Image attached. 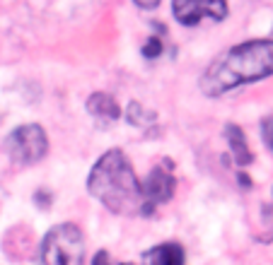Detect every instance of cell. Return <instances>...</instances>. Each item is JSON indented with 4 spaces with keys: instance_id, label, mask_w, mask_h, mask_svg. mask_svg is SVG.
<instances>
[{
    "instance_id": "6da1fadb",
    "label": "cell",
    "mask_w": 273,
    "mask_h": 265,
    "mask_svg": "<svg viewBox=\"0 0 273 265\" xmlns=\"http://www.w3.org/2000/svg\"><path fill=\"white\" fill-rule=\"evenodd\" d=\"M89 193L99 198L112 212L121 215H153L155 205H150L143 195V186L138 183L133 166L121 149L106 152L89 174Z\"/></svg>"
},
{
    "instance_id": "7a4b0ae2",
    "label": "cell",
    "mask_w": 273,
    "mask_h": 265,
    "mask_svg": "<svg viewBox=\"0 0 273 265\" xmlns=\"http://www.w3.org/2000/svg\"><path fill=\"white\" fill-rule=\"evenodd\" d=\"M268 75H273V41H247L230 48L210 65L201 80V89L208 97H220Z\"/></svg>"
},
{
    "instance_id": "3957f363",
    "label": "cell",
    "mask_w": 273,
    "mask_h": 265,
    "mask_svg": "<svg viewBox=\"0 0 273 265\" xmlns=\"http://www.w3.org/2000/svg\"><path fill=\"white\" fill-rule=\"evenodd\" d=\"M82 251L80 229L75 224H58L41 241L39 265H82Z\"/></svg>"
},
{
    "instance_id": "277c9868",
    "label": "cell",
    "mask_w": 273,
    "mask_h": 265,
    "mask_svg": "<svg viewBox=\"0 0 273 265\" xmlns=\"http://www.w3.org/2000/svg\"><path fill=\"white\" fill-rule=\"evenodd\" d=\"M5 149H8L10 159L15 164H22V166L37 164L48 149L46 132H44V128H39V125L15 128V130L8 135V140H5Z\"/></svg>"
},
{
    "instance_id": "5b68a950",
    "label": "cell",
    "mask_w": 273,
    "mask_h": 265,
    "mask_svg": "<svg viewBox=\"0 0 273 265\" xmlns=\"http://www.w3.org/2000/svg\"><path fill=\"white\" fill-rule=\"evenodd\" d=\"M174 15L181 24H196L203 15L213 17V20H225L227 5L225 3H206V0H179L172 5Z\"/></svg>"
},
{
    "instance_id": "8992f818",
    "label": "cell",
    "mask_w": 273,
    "mask_h": 265,
    "mask_svg": "<svg viewBox=\"0 0 273 265\" xmlns=\"http://www.w3.org/2000/svg\"><path fill=\"white\" fill-rule=\"evenodd\" d=\"M174 193V176L167 172H162L160 166L150 172L148 181H145L143 186V195L145 200L150 205H157V203H167L169 198Z\"/></svg>"
},
{
    "instance_id": "52a82bcc",
    "label": "cell",
    "mask_w": 273,
    "mask_h": 265,
    "mask_svg": "<svg viewBox=\"0 0 273 265\" xmlns=\"http://www.w3.org/2000/svg\"><path fill=\"white\" fill-rule=\"evenodd\" d=\"M87 111L95 118H99L102 123H112V121H116L121 116V109H119V104H116V99H114L112 94H104V92H97L89 97Z\"/></svg>"
},
{
    "instance_id": "ba28073f",
    "label": "cell",
    "mask_w": 273,
    "mask_h": 265,
    "mask_svg": "<svg viewBox=\"0 0 273 265\" xmlns=\"http://www.w3.org/2000/svg\"><path fill=\"white\" fill-rule=\"evenodd\" d=\"M225 135H227V142H230V149H232L234 155V162L240 164V166H247L251 164V152H249V145H247V138H244V132H242L240 125H227L225 128Z\"/></svg>"
},
{
    "instance_id": "9c48e42d",
    "label": "cell",
    "mask_w": 273,
    "mask_h": 265,
    "mask_svg": "<svg viewBox=\"0 0 273 265\" xmlns=\"http://www.w3.org/2000/svg\"><path fill=\"white\" fill-rule=\"evenodd\" d=\"M148 260L153 265H184V251L177 243H162L148 253Z\"/></svg>"
},
{
    "instance_id": "30bf717a",
    "label": "cell",
    "mask_w": 273,
    "mask_h": 265,
    "mask_svg": "<svg viewBox=\"0 0 273 265\" xmlns=\"http://www.w3.org/2000/svg\"><path fill=\"white\" fill-rule=\"evenodd\" d=\"M160 51H162L160 39H150L143 46V55H145V58H157V55H160Z\"/></svg>"
},
{
    "instance_id": "8fae6325",
    "label": "cell",
    "mask_w": 273,
    "mask_h": 265,
    "mask_svg": "<svg viewBox=\"0 0 273 265\" xmlns=\"http://www.w3.org/2000/svg\"><path fill=\"white\" fill-rule=\"evenodd\" d=\"M264 140L268 145V149H273V118H266L264 121Z\"/></svg>"
},
{
    "instance_id": "7c38bea8",
    "label": "cell",
    "mask_w": 273,
    "mask_h": 265,
    "mask_svg": "<svg viewBox=\"0 0 273 265\" xmlns=\"http://www.w3.org/2000/svg\"><path fill=\"white\" fill-rule=\"evenodd\" d=\"M92 265H112L109 253H106V251H99V253L95 256V260H92Z\"/></svg>"
}]
</instances>
